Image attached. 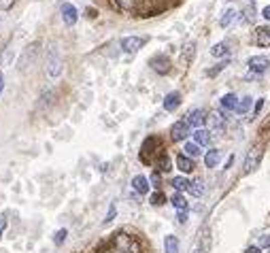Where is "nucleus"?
Masks as SVG:
<instances>
[{
  "mask_svg": "<svg viewBox=\"0 0 270 253\" xmlns=\"http://www.w3.org/2000/svg\"><path fill=\"white\" fill-rule=\"evenodd\" d=\"M7 225H9V221H7V215H3V213H0V238L5 236V230H7Z\"/></svg>",
  "mask_w": 270,
  "mask_h": 253,
  "instance_id": "e433bc0d",
  "label": "nucleus"
},
{
  "mask_svg": "<svg viewBox=\"0 0 270 253\" xmlns=\"http://www.w3.org/2000/svg\"><path fill=\"white\" fill-rule=\"evenodd\" d=\"M245 253H262V247H255V245L253 247H247Z\"/></svg>",
  "mask_w": 270,
  "mask_h": 253,
  "instance_id": "c03bdc74",
  "label": "nucleus"
},
{
  "mask_svg": "<svg viewBox=\"0 0 270 253\" xmlns=\"http://www.w3.org/2000/svg\"><path fill=\"white\" fill-rule=\"evenodd\" d=\"M190 134H192V125L187 123V119H179V121H175L173 128H170V139H173L175 143L185 141Z\"/></svg>",
  "mask_w": 270,
  "mask_h": 253,
  "instance_id": "39448f33",
  "label": "nucleus"
},
{
  "mask_svg": "<svg viewBox=\"0 0 270 253\" xmlns=\"http://www.w3.org/2000/svg\"><path fill=\"white\" fill-rule=\"evenodd\" d=\"M185 156H190V158H198L200 156V145H196V143H185Z\"/></svg>",
  "mask_w": 270,
  "mask_h": 253,
  "instance_id": "2f4dec72",
  "label": "nucleus"
},
{
  "mask_svg": "<svg viewBox=\"0 0 270 253\" xmlns=\"http://www.w3.org/2000/svg\"><path fill=\"white\" fill-rule=\"evenodd\" d=\"M132 189H134L137 194H141V196L149 194V189H151L149 179H147L145 175H137V177H132Z\"/></svg>",
  "mask_w": 270,
  "mask_h": 253,
  "instance_id": "f8f14e48",
  "label": "nucleus"
},
{
  "mask_svg": "<svg viewBox=\"0 0 270 253\" xmlns=\"http://www.w3.org/2000/svg\"><path fill=\"white\" fill-rule=\"evenodd\" d=\"M15 5V0H0V11H9Z\"/></svg>",
  "mask_w": 270,
  "mask_h": 253,
  "instance_id": "4c0bfd02",
  "label": "nucleus"
},
{
  "mask_svg": "<svg viewBox=\"0 0 270 253\" xmlns=\"http://www.w3.org/2000/svg\"><path fill=\"white\" fill-rule=\"evenodd\" d=\"M219 162H221V151H219V149L206 151V156H204V166H206V168H217Z\"/></svg>",
  "mask_w": 270,
  "mask_h": 253,
  "instance_id": "dca6fc26",
  "label": "nucleus"
},
{
  "mask_svg": "<svg viewBox=\"0 0 270 253\" xmlns=\"http://www.w3.org/2000/svg\"><path fill=\"white\" fill-rule=\"evenodd\" d=\"M247 66H249V72H253L255 77H259V75H264V72L268 70L270 62H268L266 56H253V58H249Z\"/></svg>",
  "mask_w": 270,
  "mask_h": 253,
  "instance_id": "6e6552de",
  "label": "nucleus"
},
{
  "mask_svg": "<svg viewBox=\"0 0 270 253\" xmlns=\"http://www.w3.org/2000/svg\"><path fill=\"white\" fill-rule=\"evenodd\" d=\"M158 149H160V139H156V137L145 139V143H143V147H141L143 164H151V162H154V156H158Z\"/></svg>",
  "mask_w": 270,
  "mask_h": 253,
  "instance_id": "20e7f679",
  "label": "nucleus"
},
{
  "mask_svg": "<svg viewBox=\"0 0 270 253\" xmlns=\"http://www.w3.org/2000/svg\"><path fill=\"white\" fill-rule=\"evenodd\" d=\"M236 104H238L236 94H226V96L221 98V106L226 108V111H234V108H236Z\"/></svg>",
  "mask_w": 270,
  "mask_h": 253,
  "instance_id": "a878e982",
  "label": "nucleus"
},
{
  "mask_svg": "<svg viewBox=\"0 0 270 253\" xmlns=\"http://www.w3.org/2000/svg\"><path fill=\"white\" fill-rule=\"evenodd\" d=\"M255 20V11H253V5L245 9V22H253Z\"/></svg>",
  "mask_w": 270,
  "mask_h": 253,
  "instance_id": "c9c22d12",
  "label": "nucleus"
},
{
  "mask_svg": "<svg viewBox=\"0 0 270 253\" xmlns=\"http://www.w3.org/2000/svg\"><path fill=\"white\" fill-rule=\"evenodd\" d=\"M145 43H147V36H123L119 45L125 53H137Z\"/></svg>",
  "mask_w": 270,
  "mask_h": 253,
  "instance_id": "0eeeda50",
  "label": "nucleus"
},
{
  "mask_svg": "<svg viewBox=\"0 0 270 253\" xmlns=\"http://www.w3.org/2000/svg\"><path fill=\"white\" fill-rule=\"evenodd\" d=\"M149 183L154 185L156 189H160V185H162V175L158 173V170H154V173H151V177H149Z\"/></svg>",
  "mask_w": 270,
  "mask_h": 253,
  "instance_id": "72a5a7b5",
  "label": "nucleus"
},
{
  "mask_svg": "<svg viewBox=\"0 0 270 253\" xmlns=\"http://www.w3.org/2000/svg\"><path fill=\"white\" fill-rule=\"evenodd\" d=\"M179 238L175 236V234H168V236L164 238V253H179Z\"/></svg>",
  "mask_w": 270,
  "mask_h": 253,
  "instance_id": "4be33fe9",
  "label": "nucleus"
},
{
  "mask_svg": "<svg viewBox=\"0 0 270 253\" xmlns=\"http://www.w3.org/2000/svg\"><path fill=\"white\" fill-rule=\"evenodd\" d=\"M115 5L123 13H134V11H139L141 0H115Z\"/></svg>",
  "mask_w": 270,
  "mask_h": 253,
  "instance_id": "a211bd4d",
  "label": "nucleus"
},
{
  "mask_svg": "<svg viewBox=\"0 0 270 253\" xmlns=\"http://www.w3.org/2000/svg\"><path fill=\"white\" fill-rule=\"evenodd\" d=\"M194 143L200 145V147H209V145H211V132L204 130V128H198L194 132Z\"/></svg>",
  "mask_w": 270,
  "mask_h": 253,
  "instance_id": "6ab92c4d",
  "label": "nucleus"
},
{
  "mask_svg": "<svg viewBox=\"0 0 270 253\" xmlns=\"http://www.w3.org/2000/svg\"><path fill=\"white\" fill-rule=\"evenodd\" d=\"M66 236H68V230H66V228H60L56 234H53V245L62 247V245L66 242Z\"/></svg>",
  "mask_w": 270,
  "mask_h": 253,
  "instance_id": "c85d7f7f",
  "label": "nucleus"
},
{
  "mask_svg": "<svg viewBox=\"0 0 270 253\" xmlns=\"http://www.w3.org/2000/svg\"><path fill=\"white\" fill-rule=\"evenodd\" d=\"M149 202L154 204V206H162V204H166V196H164V192H162V189L154 192V194L149 196Z\"/></svg>",
  "mask_w": 270,
  "mask_h": 253,
  "instance_id": "c756f323",
  "label": "nucleus"
},
{
  "mask_svg": "<svg viewBox=\"0 0 270 253\" xmlns=\"http://www.w3.org/2000/svg\"><path fill=\"white\" fill-rule=\"evenodd\" d=\"M45 70H47V77L49 79H58L64 70V62H62V56L56 47H49L47 51V58H45Z\"/></svg>",
  "mask_w": 270,
  "mask_h": 253,
  "instance_id": "f03ea898",
  "label": "nucleus"
},
{
  "mask_svg": "<svg viewBox=\"0 0 270 253\" xmlns=\"http://www.w3.org/2000/svg\"><path fill=\"white\" fill-rule=\"evenodd\" d=\"M156 166L160 173H170L173 170V164H170V158L166 156V153H160V156L156 158Z\"/></svg>",
  "mask_w": 270,
  "mask_h": 253,
  "instance_id": "5701e85b",
  "label": "nucleus"
},
{
  "mask_svg": "<svg viewBox=\"0 0 270 253\" xmlns=\"http://www.w3.org/2000/svg\"><path fill=\"white\" fill-rule=\"evenodd\" d=\"M85 15H87V17H96V9H87Z\"/></svg>",
  "mask_w": 270,
  "mask_h": 253,
  "instance_id": "49530a36",
  "label": "nucleus"
},
{
  "mask_svg": "<svg viewBox=\"0 0 270 253\" xmlns=\"http://www.w3.org/2000/svg\"><path fill=\"white\" fill-rule=\"evenodd\" d=\"M262 17H264V20H266V22H270V5L262 9Z\"/></svg>",
  "mask_w": 270,
  "mask_h": 253,
  "instance_id": "37998d69",
  "label": "nucleus"
},
{
  "mask_svg": "<svg viewBox=\"0 0 270 253\" xmlns=\"http://www.w3.org/2000/svg\"><path fill=\"white\" fill-rule=\"evenodd\" d=\"M115 215H117V204L111 202V204H109V213H106V217H104V223L113 221V219H115Z\"/></svg>",
  "mask_w": 270,
  "mask_h": 253,
  "instance_id": "f704fd0d",
  "label": "nucleus"
},
{
  "mask_svg": "<svg viewBox=\"0 0 270 253\" xmlns=\"http://www.w3.org/2000/svg\"><path fill=\"white\" fill-rule=\"evenodd\" d=\"M259 247H262V249H270V234H268V236H264L262 240H259Z\"/></svg>",
  "mask_w": 270,
  "mask_h": 253,
  "instance_id": "58836bf2",
  "label": "nucleus"
},
{
  "mask_svg": "<svg viewBox=\"0 0 270 253\" xmlns=\"http://www.w3.org/2000/svg\"><path fill=\"white\" fill-rule=\"evenodd\" d=\"M187 123L194 125V128H202V125L206 123V111L204 108H194V111L187 113Z\"/></svg>",
  "mask_w": 270,
  "mask_h": 253,
  "instance_id": "9d476101",
  "label": "nucleus"
},
{
  "mask_svg": "<svg viewBox=\"0 0 270 253\" xmlns=\"http://www.w3.org/2000/svg\"><path fill=\"white\" fill-rule=\"evenodd\" d=\"M60 13H62V20H64L66 26H75L77 20H79V11H77V9L70 5V3L62 5V7H60Z\"/></svg>",
  "mask_w": 270,
  "mask_h": 253,
  "instance_id": "1a4fd4ad",
  "label": "nucleus"
},
{
  "mask_svg": "<svg viewBox=\"0 0 270 253\" xmlns=\"http://www.w3.org/2000/svg\"><path fill=\"white\" fill-rule=\"evenodd\" d=\"M177 168L181 170L183 175H190L192 170L196 168V164H194V158L185 156V153H179V156H177Z\"/></svg>",
  "mask_w": 270,
  "mask_h": 253,
  "instance_id": "4468645a",
  "label": "nucleus"
},
{
  "mask_svg": "<svg viewBox=\"0 0 270 253\" xmlns=\"http://www.w3.org/2000/svg\"><path fill=\"white\" fill-rule=\"evenodd\" d=\"M249 3H253V0H249Z\"/></svg>",
  "mask_w": 270,
  "mask_h": 253,
  "instance_id": "8fccbe9b",
  "label": "nucleus"
},
{
  "mask_svg": "<svg viewBox=\"0 0 270 253\" xmlns=\"http://www.w3.org/2000/svg\"><path fill=\"white\" fill-rule=\"evenodd\" d=\"M111 245L117 247L119 251L123 253H143V242L139 236H134V234H128V232H115L113 238H111Z\"/></svg>",
  "mask_w": 270,
  "mask_h": 253,
  "instance_id": "f257e3e1",
  "label": "nucleus"
},
{
  "mask_svg": "<svg viewBox=\"0 0 270 253\" xmlns=\"http://www.w3.org/2000/svg\"><path fill=\"white\" fill-rule=\"evenodd\" d=\"M170 185H173L175 192H187V189H190V181H187L185 177H175L173 181H170Z\"/></svg>",
  "mask_w": 270,
  "mask_h": 253,
  "instance_id": "393cba45",
  "label": "nucleus"
},
{
  "mask_svg": "<svg viewBox=\"0 0 270 253\" xmlns=\"http://www.w3.org/2000/svg\"><path fill=\"white\" fill-rule=\"evenodd\" d=\"M37 53H39V45H30V47L24 51V56L20 58V70H22V68H28L30 64H34V60H37Z\"/></svg>",
  "mask_w": 270,
  "mask_h": 253,
  "instance_id": "ddd939ff",
  "label": "nucleus"
},
{
  "mask_svg": "<svg viewBox=\"0 0 270 253\" xmlns=\"http://www.w3.org/2000/svg\"><path fill=\"white\" fill-rule=\"evenodd\" d=\"M194 198H202L204 196V181L202 179H194L190 181V189H187Z\"/></svg>",
  "mask_w": 270,
  "mask_h": 253,
  "instance_id": "412c9836",
  "label": "nucleus"
},
{
  "mask_svg": "<svg viewBox=\"0 0 270 253\" xmlns=\"http://www.w3.org/2000/svg\"><path fill=\"white\" fill-rule=\"evenodd\" d=\"M177 221H179V223H185V221H187V211H179Z\"/></svg>",
  "mask_w": 270,
  "mask_h": 253,
  "instance_id": "a19ab883",
  "label": "nucleus"
},
{
  "mask_svg": "<svg viewBox=\"0 0 270 253\" xmlns=\"http://www.w3.org/2000/svg\"><path fill=\"white\" fill-rule=\"evenodd\" d=\"M262 156H264V147L259 143H255L253 147L247 151V158H245V164H242V173L245 175H251L255 168H259V162H262Z\"/></svg>",
  "mask_w": 270,
  "mask_h": 253,
  "instance_id": "7ed1b4c3",
  "label": "nucleus"
},
{
  "mask_svg": "<svg viewBox=\"0 0 270 253\" xmlns=\"http://www.w3.org/2000/svg\"><path fill=\"white\" fill-rule=\"evenodd\" d=\"M170 204H173L177 211H187L190 209V202H187V198L183 196V192H175L173 196H170Z\"/></svg>",
  "mask_w": 270,
  "mask_h": 253,
  "instance_id": "f3484780",
  "label": "nucleus"
},
{
  "mask_svg": "<svg viewBox=\"0 0 270 253\" xmlns=\"http://www.w3.org/2000/svg\"><path fill=\"white\" fill-rule=\"evenodd\" d=\"M234 17H236V11H234V9H228V11L221 15V20H219V26H221V28H228V26L234 22Z\"/></svg>",
  "mask_w": 270,
  "mask_h": 253,
  "instance_id": "cd10ccee",
  "label": "nucleus"
},
{
  "mask_svg": "<svg viewBox=\"0 0 270 253\" xmlns=\"http://www.w3.org/2000/svg\"><path fill=\"white\" fill-rule=\"evenodd\" d=\"M3 89H5V72L0 70V94H3Z\"/></svg>",
  "mask_w": 270,
  "mask_h": 253,
  "instance_id": "a18cd8bd",
  "label": "nucleus"
},
{
  "mask_svg": "<svg viewBox=\"0 0 270 253\" xmlns=\"http://www.w3.org/2000/svg\"><path fill=\"white\" fill-rule=\"evenodd\" d=\"M230 49H228V43H217L215 47L211 49V56L213 58H223V56H228Z\"/></svg>",
  "mask_w": 270,
  "mask_h": 253,
  "instance_id": "bb28decb",
  "label": "nucleus"
},
{
  "mask_svg": "<svg viewBox=\"0 0 270 253\" xmlns=\"http://www.w3.org/2000/svg\"><path fill=\"white\" fill-rule=\"evenodd\" d=\"M223 121H226V117H223L219 111H213L211 115H206V123H209L213 130H221L223 128Z\"/></svg>",
  "mask_w": 270,
  "mask_h": 253,
  "instance_id": "aec40b11",
  "label": "nucleus"
},
{
  "mask_svg": "<svg viewBox=\"0 0 270 253\" xmlns=\"http://www.w3.org/2000/svg\"><path fill=\"white\" fill-rule=\"evenodd\" d=\"M228 66V60H223V62H219V64L217 66H215V68H211V70H206V75H209V77H215V75H219V72L223 70V68H226Z\"/></svg>",
  "mask_w": 270,
  "mask_h": 253,
  "instance_id": "473e14b6",
  "label": "nucleus"
},
{
  "mask_svg": "<svg viewBox=\"0 0 270 253\" xmlns=\"http://www.w3.org/2000/svg\"><path fill=\"white\" fill-rule=\"evenodd\" d=\"M253 41L257 47H270V26H259V28H255Z\"/></svg>",
  "mask_w": 270,
  "mask_h": 253,
  "instance_id": "9b49d317",
  "label": "nucleus"
},
{
  "mask_svg": "<svg viewBox=\"0 0 270 253\" xmlns=\"http://www.w3.org/2000/svg\"><path fill=\"white\" fill-rule=\"evenodd\" d=\"M249 108H251V96H245L242 100H238V104H236V108H234V111H236L238 115H245Z\"/></svg>",
  "mask_w": 270,
  "mask_h": 253,
  "instance_id": "7c9ffc66",
  "label": "nucleus"
},
{
  "mask_svg": "<svg viewBox=\"0 0 270 253\" xmlns=\"http://www.w3.org/2000/svg\"><path fill=\"white\" fill-rule=\"evenodd\" d=\"M194 253H202V251H200V249H196V251H194Z\"/></svg>",
  "mask_w": 270,
  "mask_h": 253,
  "instance_id": "09e8293b",
  "label": "nucleus"
},
{
  "mask_svg": "<svg viewBox=\"0 0 270 253\" xmlns=\"http://www.w3.org/2000/svg\"><path fill=\"white\" fill-rule=\"evenodd\" d=\"M232 164H234V156H230V160H228V162H226V168H230V166H232Z\"/></svg>",
  "mask_w": 270,
  "mask_h": 253,
  "instance_id": "de8ad7c7",
  "label": "nucleus"
},
{
  "mask_svg": "<svg viewBox=\"0 0 270 253\" xmlns=\"http://www.w3.org/2000/svg\"><path fill=\"white\" fill-rule=\"evenodd\" d=\"M149 66H151V70H156L158 75H168L173 62H170V58L164 56V53H158V56H154L149 60Z\"/></svg>",
  "mask_w": 270,
  "mask_h": 253,
  "instance_id": "423d86ee",
  "label": "nucleus"
},
{
  "mask_svg": "<svg viewBox=\"0 0 270 253\" xmlns=\"http://www.w3.org/2000/svg\"><path fill=\"white\" fill-rule=\"evenodd\" d=\"M194 53H196V43H194V41L185 43V47H183V56H181V62H183V64H190V62L194 60Z\"/></svg>",
  "mask_w": 270,
  "mask_h": 253,
  "instance_id": "b1692460",
  "label": "nucleus"
},
{
  "mask_svg": "<svg viewBox=\"0 0 270 253\" xmlns=\"http://www.w3.org/2000/svg\"><path fill=\"white\" fill-rule=\"evenodd\" d=\"M262 106H264V98H259V100L255 102V108H253V115H259V111H262Z\"/></svg>",
  "mask_w": 270,
  "mask_h": 253,
  "instance_id": "ea45409f",
  "label": "nucleus"
},
{
  "mask_svg": "<svg viewBox=\"0 0 270 253\" xmlns=\"http://www.w3.org/2000/svg\"><path fill=\"white\" fill-rule=\"evenodd\" d=\"M179 106H181V94H179V92H170V94H166V98H164V111L175 113Z\"/></svg>",
  "mask_w": 270,
  "mask_h": 253,
  "instance_id": "2eb2a0df",
  "label": "nucleus"
},
{
  "mask_svg": "<svg viewBox=\"0 0 270 253\" xmlns=\"http://www.w3.org/2000/svg\"><path fill=\"white\" fill-rule=\"evenodd\" d=\"M100 253H123V251H119V249H117V247H113V245H109V247H106V249H102Z\"/></svg>",
  "mask_w": 270,
  "mask_h": 253,
  "instance_id": "79ce46f5",
  "label": "nucleus"
}]
</instances>
